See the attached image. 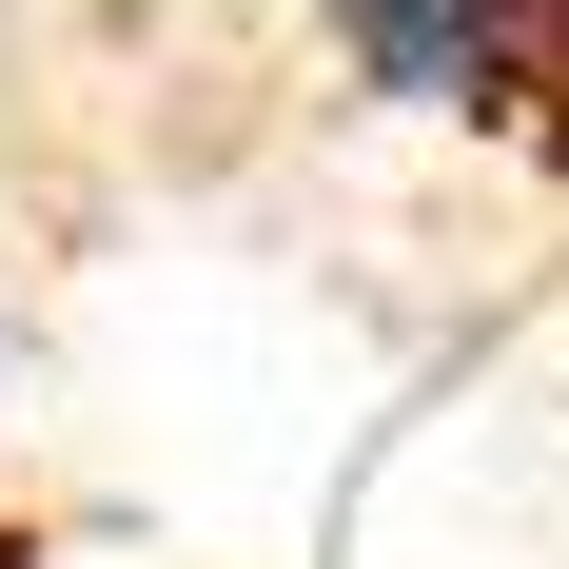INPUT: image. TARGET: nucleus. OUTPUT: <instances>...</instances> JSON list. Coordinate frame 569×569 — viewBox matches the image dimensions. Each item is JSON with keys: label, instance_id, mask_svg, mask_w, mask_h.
Instances as JSON below:
<instances>
[{"label": "nucleus", "instance_id": "nucleus-1", "mask_svg": "<svg viewBox=\"0 0 569 569\" xmlns=\"http://www.w3.org/2000/svg\"><path fill=\"white\" fill-rule=\"evenodd\" d=\"M315 20L393 118H471V138L569 118V0H315Z\"/></svg>", "mask_w": 569, "mask_h": 569}]
</instances>
